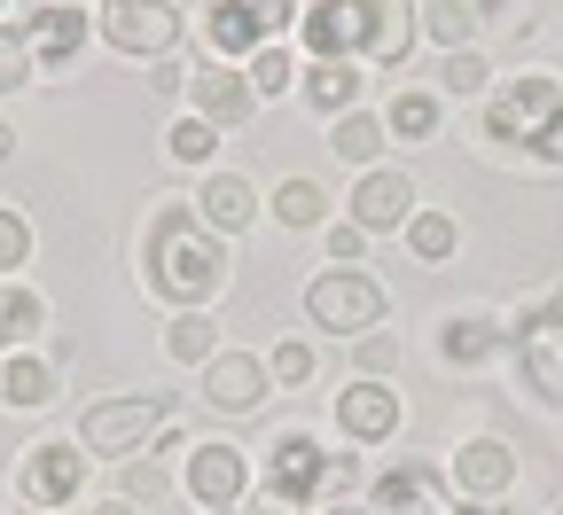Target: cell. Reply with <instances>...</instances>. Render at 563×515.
Segmentation results:
<instances>
[{"label":"cell","mask_w":563,"mask_h":515,"mask_svg":"<svg viewBox=\"0 0 563 515\" xmlns=\"http://www.w3.org/2000/svg\"><path fill=\"white\" fill-rule=\"evenodd\" d=\"M141 281H150V298L173 305V313H203V305L228 289V250H220V235L196 219V203H157V219H150V266H141Z\"/></svg>","instance_id":"obj_1"},{"label":"cell","mask_w":563,"mask_h":515,"mask_svg":"<svg viewBox=\"0 0 563 515\" xmlns=\"http://www.w3.org/2000/svg\"><path fill=\"white\" fill-rule=\"evenodd\" d=\"M313 63H384L399 70L415 55V9L407 0H313V9L298 16Z\"/></svg>","instance_id":"obj_2"},{"label":"cell","mask_w":563,"mask_h":515,"mask_svg":"<svg viewBox=\"0 0 563 515\" xmlns=\"http://www.w3.org/2000/svg\"><path fill=\"white\" fill-rule=\"evenodd\" d=\"M361 484V461L352 454H329L321 437L290 429L266 446V492H282L290 507H344V492Z\"/></svg>","instance_id":"obj_3"},{"label":"cell","mask_w":563,"mask_h":515,"mask_svg":"<svg viewBox=\"0 0 563 515\" xmlns=\"http://www.w3.org/2000/svg\"><path fill=\"white\" fill-rule=\"evenodd\" d=\"M165 422H173V391H118L79 414V446L95 461H133V454H150V437Z\"/></svg>","instance_id":"obj_4"},{"label":"cell","mask_w":563,"mask_h":515,"mask_svg":"<svg viewBox=\"0 0 563 515\" xmlns=\"http://www.w3.org/2000/svg\"><path fill=\"white\" fill-rule=\"evenodd\" d=\"M306 321L329 328V336H368L384 321V281L361 273V266H329L306 281Z\"/></svg>","instance_id":"obj_5"},{"label":"cell","mask_w":563,"mask_h":515,"mask_svg":"<svg viewBox=\"0 0 563 515\" xmlns=\"http://www.w3.org/2000/svg\"><path fill=\"white\" fill-rule=\"evenodd\" d=\"M95 16H102V40H110L118 55L157 63V55L180 47V9H173V0H102Z\"/></svg>","instance_id":"obj_6"},{"label":"cell","mask_w":563,"mask_h":515,"mask_svg":"<svg viewBox=\"0 0 563 515\" xmlns=\"http://www.w3.org/2000/svg\"><path fill=\"white\" fill-rule=\"evenodd\" d=\"M509 351H517V376H525V391L540 399V406H563V321L540 305H525L517 313V328H509Z\"/></svg>","instance_id":"obj_7"},{"label":"cell","mask_w":563,"mask_h":515,"mask_svg":"<svg viewBox=\"0 0 563 515\" xmlns=\"http://www.w3.org/2000/svg\"><path fill=\"white\" fill-rule=\"evenodd\" d=\"M79 484H87V446H79V437H47V446H32V454L16 461V492H24L32 507L79 500Z\"/></svg>","instance_id":"obj_8"},{"label":"cell","mask_w":563,"mask_h":515,"mask_svg":"<svg viewBox=\"0 0 563 515\" xmlns=\"http://www.w3.org/2000/svg\"><path fill=\"white\" fill-rule=\"evenodd\" d=\"M555 110H563V87L548 79V70H525V79H509L501 94L485 102V133L493 141H532Z\"/></svg>","instance_id":"obj_9"},{"label":"cell","mask_w":563,"mask_h":515,"mask_svg":"<svg viewBox=\"0 0 563 515\" xmlns=\"http://www.w3.org/2000/svg\"><path fill=\"white\" fill-rule=\"evenodd\" d=\"M266 359H251V351H211L203 359V406L211 414H258V399H266Z\"/></svg>","instance_id":"obj_10"},{"label":"cell","mask_w":563,"mask_h":515,"mask_svg":"<svg viewBox=\"0 0 563 515\" xmlns=\"http://www.w3.org/2000/svg\"><path fill=\"white\" fill-rule=\"evenodd\" d=\"M407 219H415V180L391 172V165L361 172V188H352V227H361V235H391V227H407Z\"/></svg>","instance_id":"obj_11"},{"label":"cell","mask_w":563,"mask_h":515,"mask_svg":"<svg viewBox=\"0 0 563 515\" xmlns=\"http://www.w3.org/2000/svg\"><path fill=\"white\" fill-rule=\"evenodd\" d=\"M336 429L352 437V446H384V437L399 429V391L361 376V383H344L336 391Z\"/></svg>","instance_id":"obj_12"},{"label":"cell","mask_w":563,"mask_h":515,"mask_svg":"<svg viewBox=\"0 0 563 515\" xmlns=\"http://www.w3.org/2000/svg\"><path fill=\"white\" fill-rule=\"evenodd\" d=\"M454 492L462 500H501L517 484V454L501 446V437H470V446H454Z\"/></svg>","instance_id":"obj_13"},{"label":"cell","mask_w":563,"mask_h":515,"mask_svg":"<svg viewBox=\"0 0 563 515\" xmlns=\"http://www.w3.org/2000/svg\"><path fill=\"white\" fill-rule=\"evenodd\" d=\"M188 87H196V117H203L211 133H220V125H243V117L258 110V94H251V79H243L235 63H203Z\"/></svg>","instance_id":"obj_14"},{"label":"cell","mask_w":563,"mask_h":515,"mask_svg":"<svg viewBox=\"0 0 563 515\" xmlns=\"http://www.w3.org/2000/svg\"><path fill=\"white\" fill-rule=\"evenodd\" d=\"M243 484H251V469H243L235 446H188V492H196L203 507H235Z\"/></svg>","instance_id":"obj_15"},{"label":"cell","mask_w":563,"mask_h":515,"mask_svg":"<svg viewBox=\"0 0 563 515\" xmlns=\"http://www.w3.org/2000/svg\"><path fill=\"white\" fill-rule=\"evenodd\" d=\"M203 47H211V63H251L274 40L258 32V16L243 9V0H211V9H203Z\"/></svg>","instance_id":"obj_16"},{"label":"cell","mask_w":563,"mask_h":515,"mask_svg":"<svg viewBox=\"0 0 563 515\" xmlns=\"http://www.w3.org/2000/svg\"><path fill=\"white\" fill-rule=\"evenodd\" d=\"M196 219L211 235H243L251 219H258V195H251V180L243 172H211L203 188H196Z\"/></svg>","instance_id":"obj_17"},{"label":"cell","mask_w":563,"mask_h":515,"mask_svg":"<svg viewBox=\"0 0 563 515\" xmlns=\"http://www.w3.org/2000/svg\"><path fill=\"white\" fill-rule=\"evenodd\" d=\"M24 47H32V63H70L87 47V16L70 9V0H47V9L24 24Z\"/></svg>","instance_id":"obj_18"},{"label":"cell","mask_w":563,"mask_h":515,"mask_svg":"<svg viewBox=\"0 0 563 515\" xmlns=\"http://www.w3.org/2000/svg\"><path fill=\"white\" fill-rule=\"evenodd\" d=\"M376 515H439V477L415 469V461L376 477Z\"/></svg>","instance_id":"obj_19"},{"label":"cell","mask_w":563,"mask_h":515,"mask_svg":"<svg viewBox=\"0 0 563 515\" xmlns=\"http://www.w3.org/2000/svg\"><path fill=\"white\" fill-rule=\"evenodd\" d=\"M384 117H368V110H344V117H329V149L344 157V165H361V172H376V157H384Z\"/></svg>","instance_id":"obj_20"},{"label":"cell","mask_w":563,"mask_h":515,"mask_svg":"<svg viewBox=\"0 0 563 515\" xmlns=\"http://www.w3.org/2000/svg\"><path fill=\"white\" fill-rule=\"evenodd\" d=\"M298 94H306L313 110L344 117L352 102H361V63H313V70H298Z\"/></svg>","instance_id":"obj_21"},{"label":"cell","mask_w":563,"mask_h":515,"mask_svg":"<svg viewBox=\"0 0 563 515\" xmlns=\"http://www.w3.org/2000/svg\"><path fill=\"white\" fill-rule=\"evenodd\" d=\"M0 406H55V367L32 351H9L0 359Z\"/></svg>","instance_id":"obj_22"},{"label":"cell","mask_w":563,"mask_h":515,"mask_svg":"<svg viewBox=\"0 0 563 515\" xmlns=\"http://www.w3.org/2000/svg\"><path fill=\"white\" fill-rule=\"evenodd\" d=\"M47 328V298L24 281H0V344H32Z\"/></svg>","instance_id":"obj_23"},{"label":"cell","mask_w":563,"mask_h":515,"mask_svg":"<svg viewBox=\"0 0 563 515\" xmlns=\"http://www.w3.org/2000/svg\"><path fill=\"white\" fill-rule=\"evenodd\" d=\"M501 344H509V328H493V321H477V313L446 321V359H454V367H485Z\"/></svg>","instance_id":"obj_24"},{"label":"cell","mask_w":563,"mask_h":515,"mask_svg":"<svg viewBox=\"0 0 563 515\" xmlns=\"http://www.w3.org/2000/svg\"><path fill=\"white\" fill-rule=\"evenodd\" d=\"M384 133H399V141H431V133H439V94L399 87V94H391V110H384Z\"/></svg>","instance_id":"obj_25"},{"label":"cell","mask_w":563,"mask_h":515,"mask_svg":"<svg viewBox=\"0 0 563 515\" xmlns=\"http://www.w3.org/2000/svg\"><path fill=\"white\" fill-rule=\"evenodd\" d=\"M266 211L282 219V227H321V219H329V188L321 180H282Z\"/></svg>","instance_id":"obj_26"},{"label":"cell","mask_w":563,"mask_h":515,"mask_svg":"<svg viewBox=\"0 0 563 515\" xmlns=\"http://www.w3.org/2000/svg\"><path fill=\"white\" fill-rule=\"evenodd\" d=\"M454 243H462V227H454L446 211H415V219H407V250H415L422 266H446Z\"/></svg>","instance_id":"obj_27"},{"label":"cell","mask_w":563,"mask_h":515,"mask_svg":"<svg viewBox=\"0 0 563 515\" xmlns=\"http://www.w3.org/2000/svg\"><path fill=\"white\" fill-rule=\"evenodd\" d=\"M415 16H422V32L446 40V47H470V40H477V24H485V16L470 9V0H422Z\"/></svg>","instance_id":"obj_28"},{"label":"cell","mask_w":563,"mask_h":515,"mask_svg":"<svg viewBox=\"0 0 563 515\" xmlns=\"http://www.w3.org/2000/svg\"><path fill=\"white\" fill-rule=\"evenodd\" d=\"M165 351H173V359H188V367H203L211 351H220V328H211L203 313H173V328H165Z\"/></svg>","instance_id":"obj_29"},{"label":"cell","mask_w":563,"mask_h":515,"mask_svg":"<svg viewBox=\"0 0 563 515\" xmlns=\"http://www.w3.org/2000/svg\"><path fill=\"white\" fill-rule=\"evenodd\" d=\"M290 87H298V55L282 47V40L258 47V55H251V94H290Z\"/></svg>","instance_id":"obj_30"},{"label":"cell","mask_w":563,"mask_h":515,"mask_svg":"<svg viewBox=\"0 0 563 515\" xmlns=\"http://www.w3.org/2000/svg\"><path fill=\"white\" fill-rule=\"evenodd\" d=\"M439 79H446V94H462V102H470V94H485V87H493V63H485L477 47H454Z\"/></svg>","instance_id":"obj_31"},{"label":"cell","mask_w":563,"mask_h":515,"mask_svg":"<svg viewBox=\"0 0 563 515\" xmlns=\"http://www.w3.org/2000/svg\"><path fill=\"white\" fill-rule=\"evenodd\" d=\"M32 87V47H24V24H0V94Z\"/></svg>","instance_id":"obj_32"},{"label":"cell","mask_w":563,"mask_h":515,"mask_svg":"<svg viewBox=\"0 0 563 515\" xmlns=\"http://www.w3.org/2000/svg\"><path fill=\"white\" fill-rule=\"evenodd\" d=\"M16 266H32V219L0 203V273H16Z\"/></svg>","instance_id":"obj_33"},{"label":"cell","mask_w":563,"mask_h":515,"mask_svg":"<svg viewBox=\"0 0 563 515\" xmlns=\"http://www.w3.org/2000/svg\"><path fill=\"white\" fill-rule=\"evenodd\" d=\"M165 149H173V157H180V165H203V157H211V149H220V133H211V125H203V117H180V125H173V133H165Z\"/></svg>","instance_id":"obj_34"},{"label":"cell","mask_w":563,"mask_h":515,"mask_svg":"<svg viewBox=\"0 0 563 515\" xmlns=\"http://www.w3.org/2000/svg\"><path fill=\"white\" fill-rule=\"evenodd\" d=\"M266 376H274V383H306V376H313V344H274V351H266Z\"/></svg>","instance_id":"obj_35"},{"label":"cell","mask_w":563,"mask_h":515,"mask_svg":"<svg viewBox=\"0 0 563 515\" xmlns=\"http://www.w3.org/2000/svg\"><path fill=\"white\" fill-rule=\"evenodd\" d=\"M173 484H165V469H150V461H125V500L133 507H150V500H165Z\"/></svg>","instance_id":"obj_36"},{"label":"cell","mask_w":563,"mask_h":515,"mask_svg":"<svg viewBox=\"0 0 563 515\" xmlns=\"http://www.w3.org/2000/svg\"><path fill=\"white\" fill-rule=\"evenodd\" d=\"M243 9L258 16V32H266V40H282V32H290V24L306 16V9H298V0H243Z\"/></svg>","instance_id":"obj_37"},{"label":"cell","mask_w":563,"mask_h":515,"mask_svg":"<svg viewBox=\"0 0 563 515\" xmlns=\"http://www.w3.org/2000/svg\"><path fill=\"white\" fill-rule=\"evenodd\" d=\"M361 258H368V235L352 227V219H336L329 227V266H361Z\"/></svg>","instance_id":"obj_38"},{"label":"cell","mask_w":563,"mask_h":515,"mask_svg":"<svg viewBox=\"0 0 563 515\" xmlns=\"http://www.w3.org/2000/svg\"><path fill=\"white\" fill-rule=\"evenodd\" d=\"M525 149H532V165H563V110H555V117L525 141Z\"/></svg>","instance_id":"obj_39"},{"label":"cell","mask_w":563,"mask_h":515,"mask_svg":"<svg viewBox=\"0 0 563 515\" xmlns=\"http://www.w3.org/2000/svg\"><path fill=\"white\" fill-rule=\"evenodd\" d=\"M391 359H399V344H391V336H376V328H368V336H361V367H368V376H376V383H384V367H391Z\"/></svg>","instance_id":"obj_40"},{"label":"cell","mask_w":563,"mask_h":515,"mask_svg":"<svg viewBox=\"0 0 563 515\" xmlns=\"http://www.w3.org/2000/svg\"><path fill=\"white\" fill-rule=\"evenodd\" d=\"M150 87H157V94H180V87H188V70H180L173 55H157V63H150Z\"/></svg>","instance_id":"obj_41"},{"label":"cell","mask_w":563,"mask_h":515,"mask_svg":"<svg viewBox=\"0 0 563 515\" xmlns=\"http://www.w3.org/2000/svg\"><path fill=\"white\" fill-rule=\"evenodd\" d=\"M251 515H306V507H290L282 492H258V500H251Z\"/></svg>","instance_id":"obj_42"},{"label":"cell","mask_w":563,"mask_h":515,"mask_svg":"<svg viewBox=\"0 0 563 515\" xmlns=\"http://www.w3.org/2000/svg\"><path fill=\"white\" fill-rule=\"evenodd\" d=\"M454 515H509V507H501V500H462Z\"/></svg>","instance_id":"obj_43"},{"label":"cell","mask_w":563,"mask_h":515,"mask_svg":"<svg viewBox=\"0 0 563 515\" xmlns=\"http://www.w3.org/2000/svg\"><path fill=\"white\" fill-rule=\"evenodd\" d=\"M95 515H141V507H133V500L118 492V500H95Z\"/></svg>","instance_id":"obj_44"},{"label":"cell","mask_w":563,"mask_h":515,"mask_svg":"<svg viewBox=\"0 0 563 515\" xmlns=\"http://www.w3.org/2000/svg\"><path fill=\"white\" fill-rule=\"evenodd\" d=\"M9 157H16V125H9V117H0V165H9Z\"/></svg>","instance_id":"obj_45"},{"label":"cell","mask_w":563,"mask_h":515,"mask_svg":"<svg viewBox=\"0 0 563 515\" xmlns=\"http://www.w3.org/2000/svg\"><path fill=\"white\" fill-rule=\"evenodd\" d=\"M470 9H477V16H501V9H509V0H470Z\"/></svg>","instance_id":"obj_46"},{"label":"cell","mask_w":563,"mask_h":515,"mask_svg":"<svg viewBox=\"0 0 563 515\" xmlns=\"http://www.w3.org/2000/svg\"><path fill=\"white\" fill-rule=\"evenodd\" d=\"M548 313H555V321H563V289H555V298H548Z\"/></svg>","instance_id":"obj_47"},{"label":"cell","mask_w":563,"mask_h":515,"mask_svg":"<svg viewBox=\"0 0 563 515\" xmlns=\"http://www.w3.org/2000/svg\"><path fill=\"white\" fill-rule=\"evenodd\" d=\"M0 24H16V16H9V0H0Z\"/></svg>","instance_id":"obj_48"},{"label":"cell","mask_w":563,"mask_h":515,"mask_svg":"<svg viewBox=\"0 0 563 515\" xmlns=\"http://www.w3.org/2000/svg\"><path fill=\"white\" fill-rule=\"evenodd\" d=\"M329 515H361V507H329Z\"/></svg>","instance_id":"obj_49"},{"label":"cell","mask_w":563,"mask_h":515,"mask_svg":"<svg viewBox=\"0 0 563 515\" xmlns=\"http://www.w3.org/2000/svg\"><path fill=\"white\" fill-rule=\"evenodd\" d=\"M211 515H235V507H211Z\"/></svg>","instance_id":"obj_50"},{"label":"cell","mask_w":563,"mask_h":515,"mask_svg":"<svg viewBox=\"0 0 563 515\" xmlns=\"http://www.w3.org/2000/svg\"><path fill=\"white\" fill-rule=\"evenodd\" d=\"M555 515H563V507H555Z\"/></svg>","instance_id":"obj_51"}]
</instances>
